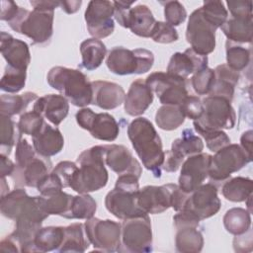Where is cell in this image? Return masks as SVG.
<instances>
[{
  "label": "cell",
  "mask_w": 253,
  "mask_h": 253,
  "mask_svg": "<svg viewBox=\"0 0 253 253\" xmlns=\"http://www.w3.org/2000/svg\"><path fill=\"white\" fill-rule=\"evenodd\" d=\"M127 136L142 165L151 171L154 177L159 178L165 152L161 138L152 123L143 117L134 119L127 126Z\"/></svg>",
  "instance_id": "cell-1"
},
{
  "label": "cell",
  "mask_w": 253,
  "mask_h": 253,
  "mask_svg": "<svg viewBox=\"0 0 253 253\" xmlns=\"http://www.w3.org/2000/svg\"><path fill=\"white\" fill-rule=\"evenodd\" d=\"M97 210V203L88 194L73 196L70 209L65 216L68 219H88L94 216Z\"/></svg>",
  "instance_id": "cell-40"
},
{
  "label": "cell",
  "mask_w": 253,
  "mask_h": 253,
  "mask_svg": "<svg viewBox=\"0 0 253 253\" xmlns=\"http://www.w3.org/2000/svg\"><path fill=\"white\" fill-rule=\"evenodd\" d=\"M211 155L198 153L189 156L183 163L179 176V187L185 193H192L208 178L209 165Z\"/></svg>",
  "instance_id": "cell-15"
},
{
  "label": "cell",
  "mask_w": 253,
  "mask_h": 253,
  "mask_svg": "<svg viewBox=\"0 0 253 253\" xmlns=\"http://www.w3.org/2000/svg\"><path fill=\"white\" fill-rule=\"evenodd\" d=\"M185 122V116L180 106L162 105L156 112L155 123L163 130H174Z\"/></svg>",
  "instance_id": "cell-38"
},
{
  "label": "cell",
  "mask_w": 253,
  "mask_h": 253,
  "mask_svg": "<svg viewBox=\"0 0 253 253\" xmlns=\"http://www.w3.org/2000/svg\"><path fill=\"white\" fill-rule=\"evenodd\" d=\"M46 81L76 107L84 108L92 103V84L79 69L54 66L48 71Z\"/></svg>",
  "instance_id": "cell-3"
},
{
  "label": "cell",
  "mask_w": 253,
  "mask_h": 253,
  "mask_svg": "<svg viewBox=\"0 0 253 253\" xmlns=\"http://www.w3.org/2000/svg\"><path fill=\"white\" fill-rule=\"evenodd\" d=\"M251 161L252 158L240 145L228 144L211 155L208 177L212 184L224 182Z\"/></svg>",
  "instance_id": "cell-8"
},
{
  "label": "cell",
  "mask_w": 253,
  "mask_h": 253,
  "mask_svg": "<svg viewBox=\"0 0 253 253\" xmlns=\"http://www.w3.org/2000/svg\"><path fill=\"white\" fill-rule=\"evenodd\" d=\"M78 168V164L72 161H61L56 164V166L51 170L62 183L63 188H69L71 179Z\"/></svg>",
  "instance_id": "cell-51"
},
{
  "label": "cell",
  "mask_w": 253,
  "mask_h": 253,
  "mask_svg": "<svg viewBox=\"0 0 253 253\" xmlns=\"http://www.w3.org/2000/svg\"><path fill=\"white\" fill-rule=\"evenodd\" d=\"M155 23L154 16L146 5L140 4L130 9L127 29L132 34L141 38H150Z\"/></svg>",
  "instance_id": "cell-27"
},
{
  "label": "cell",
  "mask_w": 253,
  "mask_h": 253,
  "mask_svg": "<svg viewBox=\"0 0 253 253\" xmlns=\"http://www.w3.org/2000/svg\"><path fill=\"white\" fill-rule=\"evenodd\" d=\"M39 97L36 93L25 92L22 95L2 94L0 97V115L13 117L25 113L28 106Z\"/></svg>",
  "instance_id": "cell-36"
},
{
  "label": "cell",
  "mask_w": 253,
  "mask_h": 253,
  "mask_svg": "<svg viewBox=\"0 0 253 253\" xmlns=\"http://www.w3.org/2000/svg\"><path fill=\"white\" fill-rule=\"evenodd\" d=\"M153 92L145 83V80L136 79L131 84L126 94L124 110L131 117L141 116L152 104Z\"/></svg>",
  "instance_id": "cell-23"
},
{
  "label": "cell",
  "mask_w": 253,
  "mask_h": 253,
  "mask_svg": "<svg viewBox=\"0 0 253 253\" xmlns=\"http://www.w3.org/2000/svg\"><path fill=\"white\" fill-rule=\"evenodd\" d=\"M215 31L203 17L201 8H198L189 17L186 40L195 52L208 55L215 48Z\"/></svg>",
  "instance_id": "cell-12"
},
{
  "label": "cell",
  "mask_w": 253,
  "mask_h": 253,
  "mask_svg": "<svg viewBox=\"0 0 253 253\" xmlns=\"http://www.w3.org/2000/svg\"><path fill=\"white\" fill-rule=\"evenodd\" d=\"M33 110L57 126L68 115L69 102L62 95L46 94L35 101Z\"/></svg>",
  "instance_id": "cell-21"
},
{
  "label": "cell",
  "mask_w": 253,
  "mask_h": 253,
  "mask_svg": "<svg viewBox=\"0 0 253 253\" xmlns=\"http://www.w3.org/2000/svg\"><path fill=\"white\" fill-rule=\"evenodd\" d=\"M204 149V143L201 137L196 135L191 128H185L182 135L172 142L171 152L184 161L185 157H189L201 153Z\"/></svg>",
  "instance_id": "cell-34"
},
{
  "label": "cell",
  "mask_w": 253,
  "mask_h": 253,
  "mask_svg": "<svg viewBox=\"0 0 253 253\" xmlns=\"http://www.w3.org/2000/svg\"><path fill=\"white\" fill-rule=\"evenodd\" d=\"M90 245V242L85 233L83 223L76 222L68 226H64V238L57 249L58 252H85Z\"/></svg>",
  "instance_id": "cell-30"
},
{
  "label": "cell",
  "mask_w": 253,
  "mask_h": 253,
  "mask_svg": "<svg viewBox=\"0 0 253 253\" xmlns=\"http://www.w3.org/2000/svg\"><path fill=\"white\" fill-rule=\"evenodd\" d=\"M8 191H9V185L6 183L5 177H3L1 178V197L9 193Z\"/></svg>",
  "instance_id": "cell-63"
},
{
  "label": "cell",
  "mask_w": 253,
  "mask_h": 253,
  "mask_svg": "<svg viewBox=\"0 0 253 253\" xmlns=\"http://www.w3.org/2000/svg\"><path fill=\"white\" fill-rule=\"evenodd\" d=\"M214 79V69L206 67L193 74L191 78V85L196 94L209 95L213 87Z\"/></svg>",
  "instance_id": "cell-45"
},
{
  "label": "cell",
  "mask_w": 253,
  "mask_h": 253,
  "mask_svg": "<svg viewBox=\"0 0 253 253\" xmlns=\"http://www.w3.org/2000/svg\"><path fill=\"white\" fill-rule=\"evenodd\" d=\"M154 54L146 48L128 49L124 46L113 47L107 56L108 69L117 75L143 74L151 69Z\"/></svg>",
  "instance_id": "cell-7"
},
{
  "label": "cell",
  "mask_w": 253,
  "mask_h": 253,
  "mask_svg": "<svg viewBox=\"0 0 253 253\" xmlns=\"http://www.w3.org/2000/svg\"><path fill=\"white\" fill-rule=\"evenodd\" d=\"M226 4L232 18H253L251 1H227Z\"/></svg>",
  "instance_id": "cell-53"
},
{
  "label": "cell",
  "mask_w": 253,
  "mask_h": 253,
  "mask_svg": "<svg viewBox=\"0 0 253 253\" xmlns=\"http://www.w3.org/2000/svg\"><path fill=\"white\" fill-rule=\"evenodd\" d=\"M82 4V1H60V8L67 14L76 13Z\"/></svg>",
  "instance_id": "cell-62"
},
{
  "label": "cell",
  "mask_w": 253,
  "mask_h": 253,
  "mask_svg": "<svg viewBox=\"0 0 253 253\" xmlns=\"http://www.w3.org/2000/svg\"><path fill=\"white\" fill-rule=\"evenodd\" d=\"M30 4L33 6L34 10L49 12L54 11L55 8L60 7V1H53V0H37V1H30Z\"/></svg>",
  "instance_id": "cell-58"
},
{
  "label": "cell",
  "mask_w": 253,
  "mask_h": 253,
  "mask_svg": "<svg viewBox=\"0 0 253 253\" xmlns=\"http://www.w3.org/2000/svg\"><path fill=\"white\" fill-rule=\"evenodd\" d=\"M80 53L82 56L80 67L92 71L102 64L107 53V48L103 42L98 39L91 38L81 42Z\"/></svg>",
  "instance_id": "cell-29"
},
{
  "label": "cell",
  "mask_w": 253,
  "mask_h": 253,
  "mask_svg": "<svg viewBox=\"0 0 253 253\" xmlns=\"http://www.w3.org/2000/svg\"><path fill=\"white\" fill-rule=\"evenodd\" d=\"M105 163L115 173L133 174L140 178L142 173L141 164L133 157L130 150L119 144H106Z\"/></svg>",
  "instance_id": "cell-17"
},
{
  "label": "cell",
  "mask_w": 253,
  "mask_h": 253,
  "mask_svg": "<svg viewBox=\"0 0 253 253\" xmlns=\"http://www.w3.org/2000/svg\"><path fill=\"white\" fill-rule=\"evenodd\" d=\"M252 135L253 131L251 129L246 130L242 133L240 137V146L245 150V152L252 158Z\"/></svg>",
  "instance_id": "cell-60"
},
{
  "label": "cell",
  "mask_w": 253,
  "mask_h": 253,
  "mask_svg": "<svg viewBox=\"0 0 253 253\" xmlns=\"http://www.w3.org/2000/svg\"><path fill=\"white\" fill-rule=\"evenodd\" d=\"M36 155H37V152L34 146H32V144L28 141L27 138L21 137L16 144V150H15L16 166L18 168H24Z\"/></svg>",
  "instance_id": "cell-49"
},
{
  "label": "cell",
  "mask_w": 253,
  "mask_h": 253,
  "mask_svg": "<svg viewBox=\"0 0 253 253\" xmlns=\"http://www.w3.org/2000/svg\"><path fill=\"white\" fill-rule=\"evenodd\" d=\"M180 107L185 118H188L193 121L198 120L204 112L202 100L197 96L188 95L186 99L183 101V103L180 105Z\"/></svg>",
  "instance_id": "cell-52"
},
{
  "label": "cell",
  "mask_w": 253,
  "mask_h": 253,
  "mask_svg": "<svg viewBox=\"0 0 253 253\" xmlns=\"http://www.w3.org/2000/svg\"><path fill=\"white\" fill-rule=\"evenodd\" d=\"M138 177L133 174L119 175L115 188L105 198L106 209L119 219H128L147 214L137 205Z\"/></svg>",
  "instance_id": "cell-4"
},
{
  "label": "cell",
  "mask_w": 253,
  "mask_h": 253,
  "mask_svg": "<svg viewBox=\"0 0 253 253\" xmlns=\"http://www.w3.org/2000/svg\"><path fill=\"white\" fill-rule=\"evenodd\" d=\"M88 131L96 139L111 142L118 137L120 127L112 115L108 113H96Z\"/></svg>",
  "instance_id": "cell-28"
},
{
  "label": "cell",
  "mask_w": 253,
  "mask_h": 253,
  "mask_svg": "<svg viewBox=\"0 0 253 253\" xmlns=\"http://www.w3.org/2000/svg\"><path fill=\"white\" fill-rule=\"evenodd\" d=\"M223 225L227 232L240 235L250 229L251 212L242 208H232L223 216Z\"/></svg>",
  "instance_id": "cell-37"
},
{
  "label": "cell",
  "mask_w": 253,
  "mask_h": 253,
  "mask_svg": "<svg viewBox=\"0 0 253 253\" xmlns=\"http://www.w3.org/2000/svg\"><path fill=\"white\" fill-rule=\"evenodd\" d=\"M164 5V17L166 23L172 27L181 25L187 18V11L179 1L161 2Z\"/></svg>",
  "instance_id": "cell-48"
},
{
  "label": "cell",
  "mask_w": 253,
  "mask_h": 253,
  "mask_svg": "<svg viewBox=\"0 0 253 253\" xmlns=\"http://www.w3.org/2000/svg\"><path fill=\"white\" fill-rule=\"evenodd\" d=\"M175 247L181 253H198L204 247V236L198 226H182L176 228Z\"/></svg>",
  "instance_id": "cell-31"
},
{
  "label": "cell",
  "mask_w": 253,
  "mask_h": 253,
  "mask_svg": "<svg viewBox=\"0 0 253 253\" xmlns=\"http://www.w3.org/2000/svg\"><path fill=\"white\" fill-rule=\"evenodd\" d=\"M114 5L111 1L92 0L88 3L84 18L89 34L95 39H104L113 34Z\"/></svg>",
  "instance_id": "cell-14"
},
{
  "label": "cell",
  "mask_w": 253,
  "mask_h": 253,
  "mask_svg": "<svg viewBox=\"0 0 253 253\" xmlns=\"http://www.w3.org/2000/svg\"><path fill=\"white\" fill-rule=\"evenodd\" d=\"M204 139L206 140L207 147L212 151L216 152L219 149L223 148L224 146L230 144V138L224 132L223 130H208V131H203L200 133Z\"/></svg>",
  "instance_id": "cell-50"
},
{
  "label": "cell",
  "mask_w": 253,
  "mask_h": 253,
  "mask_svg": "<svg viewBox=\"0 0 253 253\" xmlns=\"http://www.w3.org/2000/svg\"><path fill=\"white\" fill-rule=\"evenodd\" d=\"M247 232V231H246ZM246 232L240 235H235L233 239V248L235 252H250L252 251V232L251 229L248 232V236L246 235Z\"/></svg>",
  "instance_id": "cell-55"
},
{
  "label": "cell",
  "mask_w": 253,
  "mask_h": 253,
  "mask_svg": "<svg viewBox=\"0 0 253 253\" xmlns=\"http://www.w3.org/2000/svg\"><path fill=\"white\" fill-rule=\"evenodd\" d=\"M0 252L17 253V252H20V248H19L17 242L9 235L6 238L1 240V242H0Z\"/></svg>",
  "instance_id": "cell-61"
},
{
  "label": "cell",
  "mask_w": 253,
  "mask_h": 253,
  "mask_svg": "<svg viewBox=\"0 0 253 253\" xmlns=\"http://www.w3.org/2000/svg\"><path fill=\"white\" fill-rule=\"evenodd\" d=\"M215 79L209 96H218L232 101L234 89L239 80V72L229 68L226 64H219L214 69Z\"/></svg>",
  "instance_id": "cell-25"
},
{
  "label": "cell",
  "mask_w": 253,
  "mask_h": 253,
  "mask_svg": "<svg viewBox=\"0 0 253 253\" xmlns=\"http://www.w3.org/2000/svg\"><path fill=\"white\" fill-rule=\"evenodd\" d=\"M174 184L162 186H145L137 193V205L147 214H158L169 208L172 203V189Z\"/></svg>",
  "instance_id": "cell-16"
},
{
  "label": "cell",
  "mask_w": 253,
  "mask_h": 253,
  "mask_svg": "<svg viewBox=\"0 0 253 253\" xmlns=\"http://www.w3.org/2000/svg\"><path fill=\"white\" fill-rule=\"evenodd\" d=\"M63 226L41 227L34 238V252L57 251L63 241Z\"/></svg>",
  "instance_id": "cell-32"
},
{
  "label": "cell",
  "mask_w": 253,
  "mask_h": 253,
  "mask_svg": "<svg viewBox=\"0 0 253 253\" xmlns=\"http://www.w3.org/2000/svg\"><path fill=\"white\" fill-rule=\"evenodd\" d=\"M105 154L106 145H96L83 150L76 159L79 166L69 188L78 194H88L104 188L109 179L105 167Z\"/></svg>",
  "instance_id": "cell-2"
},
{
  "label": "cell",
  "mask_w": 253,
  "mask_h": 253,
  "mask_svg": "<svg viewBox=\"0 0 253 253\" xmlns=\"http://www.w3.org/2000/svg\"><path fill=\"white\" fill-rule=\"evenodd\" d=\"M220 207L217 187L210 182L202 184L189 194L182 211L190 212L201 221L216 214Z\"/></svg>",
  "instance_id": "cell-13"
},
{
  "label": "cell",
  "mask_w": 253,
  "mask_h": 253,
  "mask_svg": "<svg viewBox=\"0 0 253 253\" xmlns=\"http://www.w3.org/2000/svg\"><path fill=\"white\" fill-rule=\"evenodd\" d=\"M92 103L103 110H113L120 107L126 98L123 87L117 83L105 80L92 81Z\"/></svg>",
  "instance_id": "cell-22"
},
{
  "label": "cell",
  "mask_w": 253,
  "mask_h": 253,
  "mask_svg": "<svg viewBox=\"0 0 253 253\" xmlns=\"http://www.w3.org/2000/svg\"><path fill=\"white\" fill-rule=\"evenodd\" d=\"M208 55H201L192 48H187L184 52L172 54L167 65V73L187 79L191 74L208 67Z\"/></svg>",
  "instance_id": "cell-18"
},
{
  "label": "cell",
  "mask_w": 253,
  "mask_h": 253,
  "mask_svg": "<svg viewBox=\"0 0 253 253\" xmlns=\"http://www.w3.org/2000/svg\"><path fill=\"white\" fill-rule=\"evenodd\" d=\"M120 251L144 253L152 251V229L148 214L124 219Z\"/></svg>",
  "instance_id": "cell-9"
},
{
  "label": "cell",
  "mask_w": 253,
  "mask_h": 253,
  "mask_svg": "<svg viewBox=\"0 0 253 253\" xmlns=\"http://www.w3.org/2000/svg\"><path fill=\"white\" fill-rule=\"evenodd\" d=\"M145 83L162 105L180 106L189 95L186 79L167 72H153L146 77Z\"/></svg>",
  "instance_id": "cell-11"
},
{
  "label": "cell",
  "mask_w": 253,
  "mask_h": 253,
  "mask_svg": "<svg viewBox=\"0 0 253 253\" xmlns=\"http://www.w3.org/2000/svg\"><path fill=\"white\" fill-rule=\"evenodd\" d=\"M43 123H44V120L42 116H41L39 113L32 110L30 112L23 113L20 116V119L17 125L22 134H28L33 137L35 134H37L40 131Z\"/></svg>",
  "instance_id": "cell-46"
},
{
  "label": "cell",
  "mask_w": 253,
  "mask_h": 253,
  "mask_svg": "<svg viewBox=\"0 0 253 253\" xmlns=\"http://www.w3.org/2000/svg\"><path fill=\"white\" fill-rule=\"evenodd\" d=\"M28 196L26 190L23 188H15L13 191L2 196L0 201V211L2 215L15 220Z\"/></svg>",
  "instance_id": "cell-42"
},
{
  "label": "cell",
  "mask_w": 253,
  "mask_h": 253,
  "mask_svg": "<svg viewBox=\"0 0 253 253\" xmlns=\"http://www.w3.org/2000/svg\"><path fill=\"white\" fill-rule=\"evenodd\" d=\"M95 114L96 113H94L90 108H85L84 107L76 113L75 119H76V122H77V124L79 125V126L81 128L88 130L90 126H91V123L93 121V118H94Z\"/></svg>",
  "instance_id": "cell-57"
},
{
  "label": "cell",
  "mask_w": 253,
  "mask_h": 253,
  "mask_svg": "<svg viewBox=\"0 0 253 253\" xmlns=\"http://www.w3.org/2000/svg\"><path fill=\"white\" fill-rule=\"evenodd\" d=\"M22 137L18 125L11 117L0 115V147L1 154L9 156L15 144Z\"/></svg>",
  "instance_id": "cell-39"
},
{
  "label": "cell",
  "mask_w": 253,
  "mask_h": 253,
  "mask_svg": "<svg viewBox=\"0 0 253 253\" xmlns=\"http://www.w3.org/2000/svg\"><path fill=\"white\" fill-rule=\"evenodd\" d=\"M134 1H114V18L115 20L124 28L127 29L129 12L131 9V5L134 4Z\"/></svg>",
  "instance_id": "cell-54"
},
{
  "label": "cell",
  "mask_w": 253,
  "mask_h": 253,
  "mask_svg": "<svg viewBox=\"0 0 253 253\" xmlns=\"http://www.w3.org/2000/svg\"><path fill=\"white\" fill-rule=\"evenodd\" d=\"M228 41L235 43H251L253 39V18H229L220 27Z\"/></svg>",
  "instance_id": "cell-26"
},
{
  "label": "cell",
  "mask_w": 253,
  "mask_h": 253,
  "mask_svg": "<svg viewBox=\"0 0 253 253\" xmlns=\"http://www.w3.org/2000/svg\"><path fill=\"white\" fill-rule=\"evenodd\" d=\"M0 168L1 178L6 176H12L15 171L16 164L13 161H11L7 155L0 154Z\"/></svg>",
  "instance_id": "cell-59"
},
{
  "label": "cell",
  "mask_w": 253,
  "mask_h": 253,
  "mask_svg": "<svg viewBox=\"0 0 253 253\" xmlns=\"http://www.w3.org/2000/svg\"><path fill=\"white\" fill-rule=\"evenodd\" d=\"M19 8H20V6H18L13 1H5V0L1 1L0 19L2 21H6L7 23L10 22L18 14Z\"/></svg>",
  "instance_id": "cell-56"
},
{
  "label": "cell",
  "mask_w": 253,
  "mask_h": 253,
  "mask_svg": "<svg viewBox=\"0 0 253 253\" xmlns=\"http://www.w3.org/2000/svg\"><path fill=\"white\" fill-rule=\"evenodd\" d=\"M0 49L8 66L27 70L31 62V52L27 42L13 38L6 32H1Z\"/></svg>",
  "instance_id": "cell-20"
},
{
  "label": "cell",
  "mask_w": 253,
  "mask_h": 253,
  "mask_svg": "<svg viewBox=\"0 0 253 253\" xmlns=\"http://www.w3.org/2000/svg\"><path fill=\"white\" fill-rule=\"evenodd\" d=\"M150 38L158 43H171L178 41L179 36L175 28L168 23L156 21L151 31Z\"/></svg>",
  "instance_id": "cell-47"
},
{
  "label": "cell",
  "mask_w": 253,
  "mask_h": 253,
  "mask_svg": "<svg viewBox=\"0 0 253 253\" xmlns=\"http://www.w3.org/2000/svg\"><path fill=\"white\" fill-rule=\"evenodd\" d=\"M53 19L54 11H29L20 7L8 25L13 31L30 38L34 43L42 44L48 42L53 34Z\"/></svg>",
  "instance_id": "cell-5"
},
{
  "label": "cell",
  "mask_w": 253,
  "mask_h": 253,
  "mask_svg": "<svg viewBox=\"0 0 253 253\" xmlns=\"http://www.w3.org/2000/svg\"><path fill=\"white\" fill-rule=\"evenodd\" d=\"M26 78L27 70H20L7 65L0 81V89L10 94H16L25 87Z\"/></svg>",
  "instance_id": "cell-44"
},
{
  "label": "cell",
  "mask_w": 253,
  "mask_h": 253,
  "mask_svg": "<svg viewBox=\"0 0 253 253\" xmlns=\"http://www.w3.org/2000/svg\"><path fill=\"white\" fill-rule=\"evenodd\" d=\"M200 8L205 20L215 29L220 28L228 19V12L222 1H204L203 6Z\"/></svg>",
  "instance_id": "cell-43"
},
{
  "label": "cell",
  "mask_w": 253,
  "mask_h": 253,
  "mask_svg": "<svg viewBox=\"0 0 253 253\" xmlns=\"http://www.w3.org/2000/svg\"><path fill=\"white\" fill-rule=\"evenodd\" d=\"M204 112L193 122L195 130L200 134L208 130L231 129L236 123V114L231 102L218 96H207L202 100Z\"/></svg>",
  "instance_id": "cell-6"
},
{
  "label": "cell",
  "mask_w": 253,
  "mask_h": 253,
  "mask_svg": "<svg viewBox=\"0 0 253 253\" xmlns=\"http://www.w3.org/2000/svg\"><path fill=\"white\" fill-rule=\"evenodd\" d=\"M32 139L36 152L44 157L56 155L64 146V138L60 130L45 122L40 131L35 134Z\"/></svg>",
  "instance_id": "cell-24"
},
{
  "label": "cell",
  "mask_w": 253,
  "mask_h": 253,
  "mask_svg": "<svg viewBox=\"0 0 253 253\" xmlns=\"http://www.w3.org/2000/svg\"><path fill=\"white\" fill-rule=\"evenodd\" d=\"M85 233L95 250L117 252L121 248L122 224L112 219L90 217L84 223Z\"/></svg>",
  "instance_id": "cell-10"
},
{
  "label": "cell",
  "mask_w": 253,
  "mask_h": 253,
  "mask_svg": "<svg viewBox=\"0 0 253 253\" xmlns=\"http://www.w3.org/2000/svg\"><path fill=\"white\" fill-rule=\"evenodd\" d=\"M52 163L49 157H44L37 153V155L24 167L18 168L16 166L13 175L11 176L17 186H26L37 188L39 183L50 173Z\"/></svg>",
  "instance_id": "cell-19"
},
{
  "label": "cell",
  "mask_w": 253,
  "mask_h": 253,
  "mask_svg": "<svg viewBox=\"0 0 253 253\" xmlns=\"http://www.w3.org/2000/svg\"><path fill=\"white\" fill-rule=\"evenodd\" d=\"M253 181L247 177L228 178L221 187L222 196L230 202H245L252 195Z\"/></svg>",
  "instance_id": "cell-35"
},
{
  "label": "cell",
  "mask_w": 253,
  "mask_h": 253,
  "mask_svg": "<svg viewBox=\"0 0 253 253\" xmlns=\"http://www.w3.org/2000/svg\"><path fill=\"white\" fill-rule=\"evenodd\" d=\"M73 196L62 190L53 191L40 195V202L42 210L49 215H60L65 218L71 205Z\"/></svg>",
  "instance_id": "cell-33"
},
{
  "label": "cell",
  "mask_w": 253,
  "mask_h": 253,
  "mask_svg": "<svg viewBox=\"0 0 253 253\" xmlns=\"http://www.w3.org/2000/svg\"><path fill=\"white\" fill-rule=\"evenodd\" d=\"M226 65L234 71H242L247 67L251 60V49L239 43L226 41Z\"/></svg>",
  "instance_id": "cell-41"
}]
</instances>
